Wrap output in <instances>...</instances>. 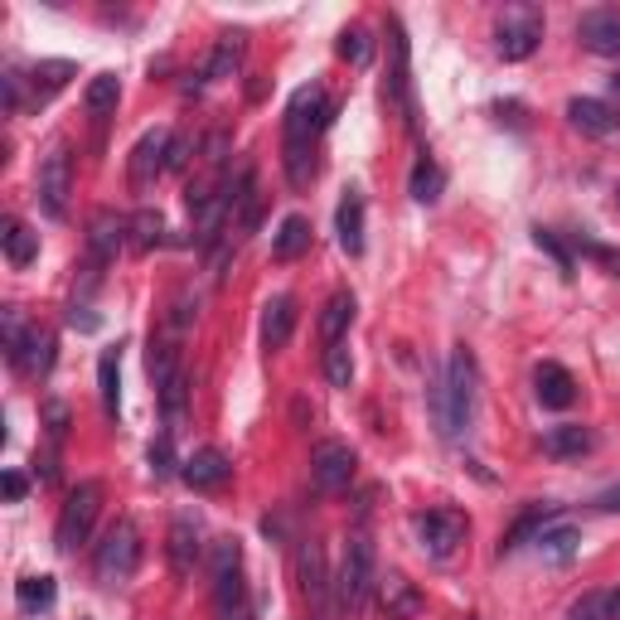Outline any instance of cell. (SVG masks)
<instances>
[{"label": "cell", "mask_w": 620, "mask_h": 620, "mask_svg": "<svg viewBox=\"0 0 620 620\" xmlns=\"http://www.w3.org/2000/svg\"><path fill=\"white\" fill-rule=\"evenodd\" d=\"M335 121V102L325 98L320 88H296V98L286 102V180L296 184V190H306L310 175H315V155H310V146H315V137Z\"/></svg>", "instance_id": "1"}, {"label": "cell", "mask_w": 620, "mask_h": 620, "mask_svg": "<svg viewBox=\"0 0 620 620\" xmlns=\"http://www.w3.org/2000/svg\"><path fill=\"white\" fill-rule=\"evenodd\" d=\"M475 392H480V374H475V359L470 349H456L447 364V378L441 388L431 392V412H437V427L441 437H465L475 422Z\"/></svg>", "instance_id": "2"}, {"label": "cell", "mask_w": 620, "mask_h": 620, "mask_svg": "<svg viewBox=\"0 0 620 620\" xmlns=\"http://www.w3.org/2000/svg\"><path fill=\"white\" fill-rule=\"evenodd\" d=\"M378 586V553L369 533H349L345 557H339V577H335V596H339V611L349 616H364L369 611V596Z\"/></svg>", "instance_id": "3"}, {"label": "cell", "mask_w": 620, "mask_h": 620, "mask_svg": "<svg viewBox=\"0 0 620 620\" xmlns=\"http://www.w3.org/2000/svg\"><path fill=\"white\" fill-rule=\"evenodd\" d=\"M141 567V529L131 519H117L98 543V557H92V572H98L102 586H121L131 582Z\"/></svg>", "instance_id": "4"}, {"label": "cell", "mask_w": 620, "mask_h": 620, "mask_svg": "<svg viewBox=\"0 0 620 620\" xmlns=\"http://www.w3.org/2000/svg\"><path fill=\"white\" fill-rule=\"evenodd\" d=\"M102 480H78L74 490H68L64 509H59V529H54V543L59 553H78V543H88L92 524H98L102 514Z\"/></svg>", "instance_id": "5"}, {"label": "cell", "mask_w": 620, "mask_h": 620, "mask_svg": "<svg viewBox=\"0 0 620 620\" xmlns=\"http://www.w3.org/2000/svg\"><path fill=\"white\" fill-rule=\"evenodd\" d=\"M68 194H74V155H68L64 141H54L49 155L39 160V204L54 223L68 219Z\"/></svg>", "instance_id": "6"}, {"label": "cell", "mask_w": 620, "mask_h": 620, "mask_svg": "<svg viewBox=\"0 0 620 620\" xmlns=\"http://www.w3.org/2000/svg\"><path fill=\"white\" fill-rule=\"evenodd\" d=\"M412 529H417L422 553L437 557V563H447V557L465 543V533H470V519H465L461 509H427V514L412 519Z\"/></svg>", "instance_id": "7"}, {"label": "cell", "mask_w": 620, "mask_h": 620, "mask_svg": "<svg viewBox=\"0 0 620 620\" xmlns=\"http://www.w3.org/2000/svg\"><path fill=\"white\" fill-rule=\"evenodd\" d=\"M354 475H359V456L349 441H315V451H310V480H315V490L345 494L354 485Z\"/></svg>", "instance_id": "8"}, {"label": "cell", "mask_w": 620, "mask_h": 620, "mask_svg": "<svg viewBox=\"0 0 620 620\" xmlns=\"http://www.w3.org/2000/svg\"><path fill=\"white\" fill-rule=\"evenodd\" d=\"M209 567H214V606H219V616L237 611L243 606V543L219 539L209 553Z\"/></svg>", "instance_id": "9"}, {"label": "cell", "mask_w": 620, "mask_h": 620, "mask_svg": "<svg viewBox=\"0 0 620 620\" xmlns=\"http://www.w3.org/2000/svg\"><path fill=\"white\" fill-rule=\"evenodd\" d=\"M494 39H500V54L509 59V64H524V59L543 44V15H539V10H529V5L504 10Z\"/></svg>", "instance_id": "10"}, {"label": "cell", "mask_w": 620, "mask_h": 620, "mask_svg": "<svg viewBox=\"0 0 620 620\" xmlns=\"http://www.w3.org/2000/svg\"><path fill=\"white\" fill-rule=\"evenodd\" d=\"M170 141H175V131L155 127V131H146V137L137 141V146H131V160H127L131 190H151V184L170 170Z\"/></svg>", "instance_id": "11"}, {"label": "cell", "mask_w": 620, "mask_h": 620, "mask_svg": "<svg viewBox=\"0 0 620 620\" xmlns=\"http://www.w3.org/2000/svg\"><path fill=\"white\" fill-rule=\"evenodd\" d=\"M199 553H204L199 519H194V514H175V519H170V533H165V563H170V577H175V582H184V577L194 572Z\"/></svg>", "instance_id": "12"}, {"label": "cell", "mask_w": 620, "mask_h": 620, "mask_svg": "<svg viewBox=\"0 0 620 620\" xmlns=\"http://www.w3.org/2000/svg\"><path fill=\"white\" fill-rule=\"evenodd\" d=\"M131 243V219H121L117 209H98L88 219V257H92V272L107 262H117V253Z\"/></svg>", "instance_id": "13"}, {"label": "cell", "mask_w": 620, "mask_h": 620, "mask_svg": "<svg viewBox=\"0 0 620 620\" xmlns=\"http://www.w3.org/2000/svg\"><path fill=\"white\" fill-rule=\"evenodd\" d=\"M577 39H582V49H592V54L620 59V10H611V5L582 10V20H577Z\"/></svg>", "instance_id": "14"}, {"label": "cell", "mask_w": 620, "mask_h": 620, "mask_svg": "<svg viewBox=\"0 0 620 620\" xmlns=\"http://www.w3.org/2000/svg\"><path fill=\"white\" fill-rule=\"evenodd\" d=\"M180 480L190 485V490H223V485L233 480V461L223 456L219 447H204V451H194L190 461L180 465Z\"/></svg>", "instance_id": "15"}, {"label": "cell", "mask_w": 620, "mask_h": 620, "mask_svg": "<svg viewBox=\"0 0 620 620\" xmlns=\"http://www.w3.org/2000/svg\"><path fill=\"white\" fill-rule=\"evenodd\" d=\"M296 577H301V592H306V602L315 606V620H320V616H325V606H330V572H325V547H320L315 539L301 543Z\"/></svg>", "instance_id": "16"}, {"label": "cell", "mask_w": 620, "mask_h": 620, "mask_svg": "<svg viewBox=\"0 0 620 620\" xmlns=\"http://www.w3.org/2000/svg\"><path fill=\"white\" fill-rule=\"evenodd\" d=\"M388 35H392V74H388V82H384V92H388V102H398L402 117H408V127H412L417 117H412V59H408V35H402L398 20L388 25Z\"/></svg>", "instance_id": "17"}, {"label": "cell", "mask_w": 620, "mask_h": 620, "mask_svg": "<svg viewBox=\"0 0 620 620\" xmlns=\"http://www.w3.org/2000/svg\"><path fill=\"white\" fill-rule=\"evenodd\" d=\"M567 121H572L582 137H611V131H620V112L602 98H572L567 102Z\"/></svg>", "instance_id": "18"}, {"label": "cell", "mask_w": 620, "mask_h": 620, "mask_svg": "<svg viewBox=\"0 0 620 620\" xmlns=\"http://www.w3.org/2000/svg\"><path fill=\"white\" fill-rule=\"evenodd\" d=\"M335 233H339V253L359 257L364 253V190H345L335 209Z\"/></svg>", "instance_id": "19"}, {"label": "cell", "mask_w": 620, "mask_h": 620, "mask_svg": "<svg viewBox=\"0 0 620 620\" xmlns=\"http://www.w3.org/2000/svg\"><path fill=\"white\" fill-rule=\"evenodd\" d=\"M592 447H596V437L582 422H563V427L543 431V456H553V461H582Z\"/></svg>", "instance_id": "20"}, {"label": "cell", "mask_w": 620, "mask_h": 620, "mask_svg": "<svg viewBox=\"0 0 620 620\" xmlns=\"http://www.w3.org/2000/svg\"><path fill=\"white\" fill-rule=\"evenodd\" d=\"M533 392H539L543 408L563 412V408H572V402H577V378L567 374L563 364H539V369H533Z\"/></svg>", "instance_id": "21"}, {"label": "cell", "mask_w": 620, "mask_h": 620, "mask_svg": "<svg viewBox=\"0 0 620 620\" xmlns=\"http://www.w3.org/2000/svg\"><path fill=\"white\" fill-rule=\"evenodd\" d=\"M292 330H296V301L292 296H272L262 310V345L276 354V349L292 345Z\"/></svg>", "instance_id": "22"}, {"label": "cell", "mask_w": 620, "mask_h": 620, "mask_svg": "<svg viewBox=\"0 0 620 620\" xmlns=\"http://www.w3.org/2000/svg\"><path fill=\"white\" fill-rule=\"evenodd\" d=\"M74 78H78L74 59H44V64L29 68V92H35V102H49L54 92H64Z\"/></svg>", "instance_id": "23"}, {"label": "cell", "mask_w": 620, "mask_h": 620, "mask_svg": "<svg viewBox=\"0 0 620 620\" xmlns=\"http://www.w3.org/2000/svg\"><path fill=\"white\" fill-rule=\"evenodd\" d=\"M10 364L25 369V374H35V378H44L49 369H54V335H49V330H39V325H29L25 345H20V354L10 359Z\"/></svg>", "instance_id": "24"}, {"label": "cell", "mask_w": 620, "mask_h": 620, "mask_svg": "<svg viewBox=\"0 0 620 620\" xmlns=\"http://www.w3.org/2000/svg\"><path fill=\"white\" fill-rule=\"evenodd\" d=\"M553 514H557V504H533V509H524L519 519H514V529L504 533V543H500V557H509V553H519L524 543H533L539 533L553 524Z\"/></svg>", "instance_id": "25"}, {"label": "cell", "mask_w": 620, "mask_h": 620, "mask_svg": "<svg viewBox=\"0 0 620 620\" xmlns=\"http://www.w3.org/2000/svg\"><path fill=\"white\" fill-rule=\"evenodd\" d=\"M378 592H384V611H388V620H417L422 616V596H417V586L408 582V577H384L378 582Z\"/></svg>", "instance_id": "26"}, {"label": "cell", "mask_w": 620, "mask_h": 620, "mask_svg": "<svg viewBox=\"0 0 620 620\" xmlns=\"http://www.w3.org/2000/svg\"><path fill=\"white\" fill-rule=\"evenodd\" d=\"M354 310H359L354 292H335V296L325 301V310H320V339H325V349L345 339V330L354 325Z\"/></svg>", "instance_id": "27"}, {"label": "cell", "mask_w": 620, "mask_h": 620, "mask_svg": "<svg viewBox=\"0 0 620 620\" xmlns=\"http://www.w3.org/2000/svg\"><path fill=\"white\" fill-rule=\"evenodd\" d=\"M310 253V223L301 214H292V219H282V229L272 233V257L276 262H296V257Z\"/></svg>", "instance_id": "28"}, {"label": "cell", "mask_w": 620, "mask_h": 620, "mask_svg": "<svg viewBox=\"0 0 620 620\" xmlns=\"http://www.w3.org/2000/svg\"><path fill=\"white\" fill-rule=\"evenodd\" d=\"M0 247H5L10 267H29L39 257V233H29L20 219H5L0 223Z\"/></svg>", "instance_id": "29"}, {"label": "cell", "mask_w": 620, "mask_h": 620, "mask_svg": "<svg viewBox=\"0 0 620 620\" xmlns=\"http://www.w3.org/2000/svg\"><path fill=\"white\" fill-rule=\"evenodd\" d=\"M98 392H102L107 417H117V412H121V349H102V359H98Z\"/></svg>", "instance_id": "30"}, {"label": "cell", "mask_w": 620, "mask_h": 620, "mask_svg": "<svg viewBox=\"0 0 620 620\" xmlns=\"http://www.w3.org/2000/svg\"><path fill=\"white\" fill-rule=\"evenodd\" d=\"M243 49H247V35H223L219 44H214V54H209V64H204V78L209 82H219V78H233V68L243 64Z\"/></svg>", "instance_id": "31"}, {"label": "cell", "mask_w": 620, "mask_h": 620, "mask_svg": "<svg viewBox=\"0 0 620 620\" xmlns=\"http://www.w3.org/2000/svg\"><path fill=\"white\" fill-rule=\"evenodd\" d=\"M539 553L547 557V563H572L577 557V543H582V533L572 529V524H547V529L539 533Z\"/></svg>", "instance_id": "32"}, {"label": "cell", "mask_w": 620, "mask_h": 620, "mask_svg": "<svg viewBox=\"0 0 620 620\" xmlns=\"http://www.w3.org/2000/svg\"><path fill=\"white\" fill-rule=\"evenodd\" d=\"M441 184H447V175H441V165L431 160V155H417V165H412V175H408V194L417 204H431L441 194Z\"/></svg>", "instance_id": "33"}, {"label": "cell", "mask_w": 620, "mask_h": 620, "mask_svg": "<svg viewBox=\"0 0 620 620\" xmlns=\"http://www.w3.org/2000/svg\"><path fill=\"white\" fill-rule=\"evenodd\" d=\"M160 243H165V219H160V209L131 214V247H137V253H155Z\"/></svg>", "instance_id": "34"}, {"label": "cell", "mask_w": 620, "mask_h": 620, "mask_svg": "<svg viewBox=\"0 0 620 620\" xmlns=\"http://www.w3.org/2000/svg\"><path fill=\"white\" fill-rule=\"evenodd\" d=\"M335 54L345 59V64H354V68H369L374 64V35H369V29H345V35H339V44H335Z\"/></svg>", "instance_id": "35"}, {"label": "cell", "mask_w": 620, "mask_h": 620, "mask_svg": "<svg viewBox=\"0 0 620 620\" xmlns=\"http://www.w3.org/2000/svg\"><path fill=\"white\" fill-rule=\"evenodd\" d=\"M117 98H121L117 74H98V78L88 82V92H82V102H88V112H92V117H107V112L117 107Z\"/></svg>", "instance_id": "36"}, {"label": "cell", "mask_w": 620, "mask_h": 620, "mask_svg": "<svg viewBox=\"0 0 620 620\" xmlns=\"http://www.w3.org/2000/svg\"><path fill=\"white\" fill-rule=\"evenodd\" d=\"M15 596L25 611H49V606H54V577H25V582L15 586Z\"/></svg>", "instance_id": "37"}, {"label": "cell", "mask_w": 620, "mask_h": 620, "mask_svg": "<svg viewBox=\"0 0 620 620\" xmlns=\"http://www.w3.org/2000/svg\"><path fill=\"white\" fill-rule=\"evenodd\" d=\"M325 378H330L335 388H349V384H354V354H349L345 339L325 349Z\"/></svg>", "instance_id": "38"}, {"label": "cell", "mask_w": 620, "mask_h": 620, "mask_svg": "<svg viewBox=\"0 0 620 620\" xmlns=\"http://www.w3.org/2000/svg\"><path fill=\"white\" fill-rule=\"evenodd\" d=\"M0 325H5V354L15 359L20 345H25V335H29V325H25V315H20V306H5V310H0Z\"/></svg>", "instance_id": "39"}, {"label": "cell", "mask_w": 620, "mask_h": 620, "mask_svg": "<svg viewBox=\"0 0 620 620\" xmlns=\"http://www.w3.org/2000/svg\"><path fill=\"white\" fill-rule=\"evenodd\" d=\"M184 402H190V378H184V374H175L170 384H160V408H165V417H180Z\"/></svg>", "instance_id": "40"}, {"label": "cell", "mask_w": 620, "mask_h": 620, "mask_svg": "<svg viewBox=\"0 0 620 620\" xmlns=\"http://www.w3.org/2000/svg\"><path fill=\"white\" fill-rule=\"evenodd\" d=\"M146 461H151V475H155V480H165V475L175 470V447H170V431H160V437L151 441Z\"/></svg>", "instance_id": "41"}, {"label": "cell", "mask_w": 620, "mask_h": 620, "mask_svg": "<svg viewBox=\"0 0 620 620\" xmlns=\"http://www.w3.org/2000/svg\"><path fill=\"white\" fill-rule=\"evenodd\" d=\"M567 620H611L606 616V592H586L567 606Z\"/></svg>", "instance_id": "42"}, {"label": "cell", "mask_w": 620, "mask_h": 620, "mask_svg": "<svg viewBox=\"0 0 620 620\" xmlns=\"http://www.w3.org/2000/svg\"><path fill=\"white\" fill-rule=\"evenodd\" d=\"M44 427H49V441H64L68 437V402H59V398H49L44 402Z\"/></svg>", "instance_id": "43"}, {"label": "cell", "mask_w": 620, "mask_h": 620, "mask_svg": "<svg viewBox=\"0 0 620 620\" xmlns=\"http://www.w3.org/2000/svg\"><path fill=\"white\" fill-rule=\"evenodd\" d=\"M533 243H539L543 253L553 257V262H557V272H563V276H572V257H567V247L557 243V233H547V229H533Z\"/></svg>", "instance_id": "44"}, {"label": "cell", "mask_w": 620, "mask_h": 620, "mask_svg": "<svg viewBox=\"0 0 620 620\" xmlns=\"http://www.w3.org/2000/svg\"><path fill=\"white\" fill-rule=\"evenodd\" d=\"M194 315H199V301H190V292H180V296H175V315H170V325H175V330H190V325H194Z\"/></svg>", "instance_id": "45"}, {"label": "cell", "mask_w": 620, "mask_h": 620, "mask_svg": "<svg viewBox=\"0 0 620 620\" xmlns=\"http://www.w3.org/2000/svg\"><path fill=\"white\" fill-rule=\"evenodd\" d=\"M0 490H5V500H10V504H20V500L29 494V480H25L20 470H5V475H0Z\"/></svg>", "instance_id": "46"}, {"label": "cell", "mask_w": 620, "mask_h": 620, "mask_svg": "<svg viewBox=\"0 0 620 620\" xmlns=\"http://www.w3.org/2000/svg\"><path fill=\"white\" fill-rule=\"evenodd\" d=\"M592 509H602V514H620V480H616V485H606V490L596 494Z\"/></svg>", "instance_id": "47"}, {"label": "cell", "mask_w": 620, "mask_h": 620, "mask_svg": "<svg viewBox=\"0 0 620 620\" xmlns=\"http://www.w3.org/2000/svg\"><path fill=\"white\" fill-rule=\"evenodd\" d=\"M190 151H194V141H190V137H175V141H170V170H184Z\"/></svg>", "instance_id": "48"}, {"label": "cell", "mask_w": 620, "mask_h": 620, "mask_svg": "<svg viewBox=\"0 0 620 620\" xmlns=\"http://www.w3.org/2000/svg\"><path fill=\"white\" fill-rule=\"evenodd\" d=\"M0 88H5V112L15 117V112H20V74H5V78H0Z\"/></svg>", "instance_id": "49"}, {"label": "cell", "mask_w": 620, "mask_h": 620, "mask_svg": "<svg viewBox=\"0 0 620 620\" xmlns=\"http://www.w3.org/2000/svg\"><path fill=\"white\" fill-rule=\"evenodd\" d=\"M606 616H611V620H620V586H616L611 596H606Z\"/></svg>", "instance_id": "50"}, {"label": "cell", "mask_w": 620, "mask_h": 620, "mask_svg": "<svg viewBox=\"0 0 620 620\" xmlns=\"http://www.w3.org/2000/svg\"><path fill=\"white\" fill-rule=\"evenodd\" d=\"M223 620H253V616H247V606H237V611H229Z\"/></svg>", "instance_id": "51"}, {"label": "cell", "mask_w": 620, "mask_h": 620, "mask_svg": "<svg viewBox=\"0 0 620 620\" xmlns=\"http://www.w3.org/2000/svg\"><path fill=\"white\" fill-rule=\"evenodd\" d=\"M611 88H616V92H620V74H616V78H611Z\"/></svg>", "instance_id": "52"}, {"label": "cell", "mask_w": 620, "mask_h": 620, "mask_svg": "<svg viewBox=\"0 0 620 620\" xmlns=\"http://www.w3.org/2000/svg\"><path fill=\"white\" fill-rule=\"evenodd\" d=\"M616 204H620V190H616Z\"/></svg>", "instance_id": "53"}]
</instances>
